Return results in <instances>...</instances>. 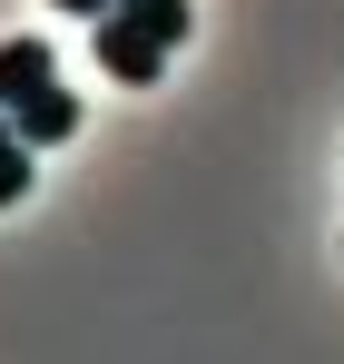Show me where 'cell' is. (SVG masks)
<instances>
[{
  "label": "cell",
  "instance_id": "1",
  "mask_svg": "<svg viewBox=\"0 0 344 364\" xmlns=\"http://www.w3.org/2000/svg\"><path fill=\"white\" fill-rule=\"evenodd\" d=\"M187 20H197L187 0H109V10L89 20V30H99V69L128 79V89H148V79L168 69V50L187 40Z\"/></svg>",
  "mask_w": 344,
  "mask_h": 364
},
{
  "label": "cell",
  "instance_id": "2",
  "mask_svg": "<svg viewBox=\"0 0 344 364\" xmlns=\"http://www.w3.org/2000/svg\"><path fill=\"white\" fill-rule=\"evenodd\" d=\"M50 40H0V109H20V99H40L50 89Z\"/></svg>",
  "mask_w": 344,
  "mask_h": 364
},
{
  "label": "cell",
  "instance_id": "3",
  "mask_svg": "<svg viewBox=\"0 0 344 364\" xmlns=\"http://www.w3.org/2000/svg\"><path fill=\"white\" fill-rule=\"evenodd\" d=\"M10 119H20V138H30V148H59V138L79 128V99H69V89L50 79V89H40V99H20Z\"/></svg>",
  "mask_w": 344,
  "mask_h": 364
},
{
  "label": "cell",
  "instance_id": "4",
  "mask_svg": "<svg viewBox=\"0 0 344 364\" xmlns=\"http://www.w3.org/2000/svg\"><path fill=\"white\" fill-rule=\"evenodd\" d=\"M30 168H40V148H30L20 119L0 109V207H20V197H30Z\"/></svg>",
  "mask_w": 344,
  "mask_h": 364
},
{
  "label": "cell",
  "instance_id": "5",
  "mask_svg": "<svg viewBox=\"0 0 344 364\" xmlns=\"http://www.w3.org/2000/svg\"><path fill=\"white\" fill-rule=\"evenodd\" d=\"M50 10H79V20H99V10H109V0H50Z\"/></svg>",
  "mask_w": 344,
  "mask_h": 364
}]
</instances>
